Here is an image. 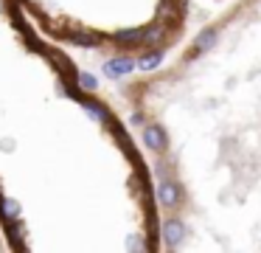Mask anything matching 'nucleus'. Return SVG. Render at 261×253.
Here are the masks:
<instances>
[{
	"instance_id": "6e6552de",
	"label": "nucleus",
	"mask_w": 261,
	"mask_h": 253,
	"mask_svg": "<svg viewBox=\"0 0 261 253\" xmlns=\"http://www.w3.org/2000/svg\"><path fill=\"white\" fill-rule=\"evenodd\" d=\"M82 107H85V112L93 118V121H98V124H107V110H104L101 104H96V101H82Z\"/></svg>"
},
{
	"instance_id": "4468645a",
	"label": "nucleus",
	"mask_w": 261,
	"mask_h": 253,
	"mask_svg": "<svg viewBox=\"0 0 261 253\" xmlns=\"http://www.w3.org/2000/svg\"><path fill=\"white\" fill-rule=\"evenodd\" d=\"M129 124L141 127V124H143V112H141V110H138V112H132V116H129Z\"/></svg>"
},
{
	"instance_id": "0eeeda50",
	"label": "nucleus",
	"mask_w": 261,
	"mask_h": 253,
	"mask_svg": "<svg viewBox=\"0 0 261 253\" xmlns=\"http://www.w3.org/2000/svg\"><path fill=\"white\" fill-rule=\"evenodd\" d=\"M163 34H166V28L160 26V22H152V26L141 28V45H158V42H163Z\"/></svg>"
},
{
	"instance_id": "7ed1b4c3",
	"label": "nucleus",
	"mask_w": 261,
	"mask_h": 253,
	"mask_svg": "<svg viewBox=\"0 0 261 253\" xmlns=\"http://www.w3.org/2000/svg\"><path fill=\"white\" fill-rule=\"evenodd\" d=\"M158 200H160L163 208H177L180 200H182V194H180V189H177L171 180H160L158 183Z\"/></svg>"
},
{
	"instance_id": "f03ea898",
	"label": "nucleus",
	"mask_w": 261,
	"mask_h": 253,
	"mask_svg": "<svg viewBox=\"0 0 261 253\" xmlns=\"http://www.w3.org/2000/svg\"><path fill=\"white\" fill-rule=\"evenodd\" d=\"M143 144H146L152 152H166V149H169L166 129L158 127V124H146V127H143Z\"/></svg>"
},
{
	"instance_id": "f8f14e48",
	"label": "nucleus",
	"mask_w": 261,
	"mask_h": 253,
	"mask_svg": "<svg viewBox=\"0 0 261 253\" xmlns=\"http://www.w3.org/2000/svg\"><path fill=\"white\" fill-rule=\"evenodd\" d=\"M70 39H73L76 45H82V48H96V45H98V37H93V34L87 37L85 31H76V34H70Z\"/></svg>"
},
{
	"instance_id": "1a4fd4ad",
	"label": "nucleus",
	"mask_w": 261,
	"mask_h": 253,
	"mask_svg": "<svg viewBox=\"0 0 261 253\" xmlns=\"http://www.w3.org/2000/svg\"><path fill=\"white\" fill-rule=\"evenodd\" d=\"M115 42L118 45H124V48H132V45H141V28H135V31H121V34H115Z\"/></svg>"
},
{
	"instance_id": "423d86ee",
	"label": "nucleus",
	"mask_w": 261,
	"mask_h": 253,
	"mask_svg": "<svg viewBox=\"0 0 261 253\" xmlns=\"http://www.w3.org/2000/svg\"><path fill=\"white\" fill-rule=\"evenodd\" d=\"M216 39H219L216 28H205V31H199V34H197V39H194V51L205 54V51H211V48L216 45Z\"/></svg>"
},
{
	"instance_id": "f257e3e1",
	"label": "nucleus",
	"mask_w": 261,
	"mask_h": 253,
	"mask_svg": "<svg viewBox=\"0 0 261 253\" xmlns=\"http://www.w3.org/2000/svg\"><path fill=\"white\" fill-rule=\"evenodd\" d=\"M188 236V228H186V222H180V219H166L163 222V242H166V247H180V242Z\"/></svg>"
},
{
	"instance_id": "39448f33",
	"label": "nucleus",
	"mask_w": 261,
	"mask_h": 253,
	"mask_svg": "<svg viewBox=\"0 0 261 253\" xmlns=\"http://www.w3.org/2000/svg\"><path fill=\"white\" fill-rule=\"evenodd\" d=\"M160 62H163L160 48H149V51H143V54L135 59V67H138V71H146V73H149V71H154Z\"/></svg>"
},
{
	"instance_id": "ddd939ff",
	"label": "nucleus",
	"mask_w": 261,
	"mask_h": 253,
	"mask_svg": "<svg viewBox=\"0 0 261 253\" xmlns=\"http://www.w3.org/2000/svg\"><path fill=\"white\" fill-rule=\"evenodd\" d=\"M126 247H129V250H146V245H143L141 239H129V242H126Z\"/></svg>"
},
{
	"instance_id": "9d476101",
	"label": "nucleus",
	"mask_w": 261,
	"mask_h": 253,
	"mask_svg": "<svg viewBox=\"0 0 261 253\" xmlns=\"http://www.w3.org/2000/svg\"><path fill=\"white\" fill-rule=\"evenodd\" d=\"M0 211H3V217H6L9 222H12V219H20V202L0 197Z\"/></svg>"
},
{
	"instance_id": "20e7f679",
	"label": "nucleus",
	"mask_w": 261,
	"mask_h": 253,
	"mask_svg": "<svg viewBox=\"0 0 261 253\" xmlns=\"http://www.w3.org/2000/svg\"><path fill=\"white\" fill-rule=\"evenodd\" d=\"M135 71V59L132 56H115V59H107L104 62V73L110 79H118V76H126V73Z\"/></svg>"
},
{
	"instance_id": "9b49d317",
	"label": "nucleus",
	"mask_w": 261,
	"mask_h": 253,
	"mask_svg": "<svg viewBox=\"0 0 261 253\" xmlns=\"http://www.w3.org/2000/svg\"><path fill=\"white\" fill-rule=\"evenodd\" d=\"M76 84H79L82 90H87V93L98 90V79L93 76V73H87V71H79V73H76Z\"/></svg>"
}]
</instances>
